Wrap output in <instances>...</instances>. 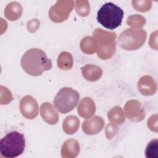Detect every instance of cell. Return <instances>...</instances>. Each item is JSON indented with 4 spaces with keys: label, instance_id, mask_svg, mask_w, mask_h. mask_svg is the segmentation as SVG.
Returning <instances> with one entry per match:
<instances>
[{
    "label": "cell",
    "instance_id": "obj_3",
    "mask_svg": "<svg viewBox=\"0 0 158 158\" xmlns=\"http://www.w3.org/2000/svg\"><path fill=\"white\" fill-rule=\"evenodd\" d=\"M25 148L23 134L12 131L6 135L0 141V151L5 157L14 158L21 155Z\"/></svg>",
    "mask_w": 158,
    "mask_h": 158
},
{
    "label": "cell",
    "instance_id": "obj_5",
    "mask_svg": "<svg viewBox=\"0 0 158 158\" xmlns=\"http://www.w3.org/2000/svg\"><path fill=\"white\" fill-rule=\"evenodd\" d=\"M20 110L24 117L31 119L38 115L37 102L31 96H27L20 102Z\"/></svg>",
    "mask_w": 158,
    "mask_h": 158
},
{
    "label": "cell",
    "instance_id": "obj_1",
    "mask_svg": "<svg viewBox=\"0 0 158 158\" xmlns=\"http://www.w3.org/2000/svg\"><path fill=\"white\" fill-rule=\"evenodd\" d=\"M20 64L23 70L30 75L40 76L52 67V62L41 49L31 48L22 56Z\"/></svg>",
    "mask_w": 158,
    "mask_h": 158
},
{
    "label": "cell",
    "instance_id": "obj_2",
    "mask_svg": "<svg viewBox=\"0 0 158 158\" xmlns=\"http://www.w3.org/2000/svg\"><path fill=\"white\" fill-rule=\"evenodd\" d=\"M123 15V10L120 7L109 2L104 4L99 9L96 19L104 28L112 30L121 25Z\"/></svg>",
    "mask_w": 158,
    "mask_h": 158
},
{
    "label": "cell",
    "instance_id": "obj_6",
    "mask_svg": "<svg viewBox=\"0 0 158 158\" xmlns=\"http://www.w3.org/2000/svg\"><path fill=\"white\" fill-rule=\"evenodd\" d=\"M145 155L148 158H158V140L152 139L147 145Z\"/></svg>",
    "mask_w": 158,
    "mask_h": 158
},
{
    "label": "cell",
    "instance_id": "obj_4",
    "mask_svg": "<svg viewBox=\"0 0 158 158\" xmlns=\"http://www.w3.org/2000/svg\"><path fill=\"white\" fill-rule=\"evenodd\" d=\"M80 94L76 90L69 87L61 88L53 100V105L61 114L72 111L78 104Z\"/></svg>",
    "mask_w": 158,
    "mask_h": 158
}]
</instances>
